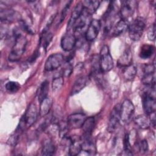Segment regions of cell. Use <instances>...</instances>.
Segmentation results:
<instances>
[{"mask_svg": "<svg viewBox=\"0 0 156 156\" xmlns=\"http://www.w3.org/2000/svg\"><path fill=\"white\" fill-rule=\"evenodd\" d=\"M87 82H88V77L87 76H83L77 78L73 85V87L71 90V94L74 95L79 93L80 91H82L85 88V87L87 83Z\"/></svg>", "mask_w": 156, "mask_h": 156, "instance_id": "obj_18", "label": "cell"}, {"mask_svg": "<svg viewBox=\"0 0 156 156\" xmlns=\"http://www.w3.org/2000/svg\"><path fill=\"white\" fill-rule=\"evenodd\" d=\"M135 112V107L129 99H125L120 105V118L123 122H128Z\"/></svg>", "mask_w": 156, "mask_h": 156, "instance_id": "obj_6", "label": "cell"}, {"mask_svg": "<svg viewBox=\"0 0 156 156\" xmlns=\"http://www.w3.org/2000/svg\"><path fill=\"white\" fill-rule=\"evenodd\" d=\"M20 84L18 82L9 81L6 83L5 88L6 91L10 94L16 93L20 89Z\"/></svg>", "mask_w": 156, "mask_h": 156, "instance_id": "obj_30", "label": "cell"}, {"mask_svg": "<svg viewBox=\"0 0 156 156\" xmlns=\"http://www.w3.org/2000/svg\"><path fill=\"white\" fill-rule=\"evenodd\" d=\"M38 52L37 51H35V52L33 54V55H32L30 58H29L28 62H30V63L34 62L36 60V58L38 57Z\"/></svg>", "mask_w": 156, "mask_h": 156, "instance_id": "obj_36", "label": "cell"}, {"mask_svg": "<svg viewBox=\"0 0 156 156\" xmlns=\"http://www.w3.org/2000/svg\"><path fill=\"white\" fill-rule=\"evenodd\" d=\"M49 91V82L48 80L43 81L37 91V97L38 102L40 103L43 99L47 98Z\"/></svg>", "mask_w": 156, "mask_h": 156, "instance_id": "obj_23", "label": "cell"}, {"mask_svg": "<svg viewBox=\"0 0 156 156\" xmlns=\"http://www.w3.org/2000/svg\"><path fill=\"white\" fill-rule=\"evenodd\" d=\"M0 18L2 23L4 22L5 23L16 21H18L19 22L21 20L20 14L11 9H1L0 11Z\"/></svg>", "mask_w": 156, "mask_h": 156, "instance_id": "obj_12", "label": "cell"}, {"mask_svg": "<svg viewBox=\"0 0 156 156\" xmlns=\"http://www.w3.org/2000/svg\"><path fill=\"white\" fill-rule=\"evenodd\" d=\"M52 37L53 35L51 32L49 31V27L47 26L43 30L40 40V44L44 49H46L49 46L52 41Z\"/></svg>", "mask_w": 156, "mask_h": 156, "instance_id": "obj_22", "label": "cell"}, {"mask_svg": "<svg viewBox=\"0 0 156 156\" xmlns=\"http://www.w3.org/2000/svg\"><path fill=\"white\" fill-rule=\"evenodd\" d=\"M38 115V113L36 105L34 103L30 104L24 114L21 117L16 129L23 132L24 130L32 126L36 122Z\"/></svg>", "mask_w": 156, "mask_h": 156, "instance_id": "obj_2", "label": "cell"}, {"mask_svg": "<svg viewBox=\"0 0 156 156\" xmlns=\"http://www.w3.org/2000/svg\"><path fill=\"white\" fill-rule=\"evenodd\" d=\"M141 82L146 86H147L149 87H154L155 84V73H143Z\"/></svg>", "mask_w": 156, "mask_h": 156, "instance_id": "obj_29", "label": "cell"}, {"mask_svg": "<svg viewBox=\"0 0 156 156\" xmlns=\"http://www.w3.org/2000/svg\"><path fill=\"white\" fill-rule=\"evenodd\" d=\"M72 71H73V67L71 65L69 62L68 63L67 62L63 69V71H62L63 76L69 77L71 74Z\"/></svg>", "mask_w": 156, "mask_h": 156, "instance_id": "obj_33", "label": "cell"}, {"mask_svg": "<svg viewBox=\"0 0 156 156\" xmlns=\"http://www.w3.org/2000/svg\"><path fill=\"white\" fill-rule=\"evenodd\" d=\"M81 152H84L88 155H93L96 153V147L94 142L90 138H85L82 143Z\"/></svg>", "mask_w": 156, "mask_h": 156, "instance_id": "obj_20", "label": "cell"}, {"mask_svg": "<svg viewBox=\"0 0 156 156\" xmlns=\"http://www.w3.org/2000/svg\"><path fill=\"white\" fill-rule=\"evenodd\" d=\"M77 43V38L74 34L66 33L61 39L60 45L65 51H70L73 50Z\"/></svg>", "mask_w": 156, "mask_h": 156, "instance_id": "obj_13", "label": "cell"}, {"mask_svg": "<svg viewBox=\"0 0 156 156\" xmlns=\"http://www.w3.org/2000/svg\"><path fill=\"white\" fill-rule=\"evenodd\" d=\"M138 148H139V151L141 152L142 153L146 152L148 149V144L147 141L145 140H141L138 144Z\"/></svg>", "mask_w": 156, "mask_h": 156, "instance_id": "obj_35", "label": "cell"}, {"mask_svg": "<svg viewBox=\"0 0 156 156\" xmlns=\"http://www.w3.org/2000/svg\"><path fill=\"white\" fill-rule=\"evenodd\" d=\"M132 64V53L130 48H126L118 60V65L125 68Z\"/></svg>", "mask_w": 156, "mask_h": 156, "instance_id": "obj_14", "label": "cell"}, {"mask_svg": "<svg viewBox=\"0 0 156 156\" xmlns=\"http://www.w3.org/2000/svg\"><path fill=\"white\" fill-rule=\"evenodd\" d=\"M71 2H72V1H69L65 5L63 9H62V13H61V15H60V23H61L63 20H64L65 16H66L68 11L69 9V7H70V5H71Z\"/></svg>", "mask_w": 156, "mask_h": 156, "instance_id": "obj_34", "label": "cell"}, {"mask_svg": "<svg viewBox=\"0 0 156 156\" xmlns=\"http://www.w3.org/2000/svg\"><path fill=\"white\" fill-rule=\"evenodd\" d=\"M82 141L80 138H71V142L69 145V155L75 156L79 155L82 150Z\"/></svg>", "mask_w": 156, "mask_h": 156, "instance_id": "obj_16", "label": "cell"}, {"mask_svg": "<svg viewBox=\"0 0 156 156\" xmlns=\"http://www.w3.org/2000/svg\"><path fill=\"white\" fill-rule=\"evenodd\" d=\"M55 151V146L50 140H47L44 142L42 148V155L46 156H51L54 155Z\"/></svg>", "mask_w": 156, "mask_h": 156, "instance_id": "obj_28", "label": "cell"}, {"mask_svg": "<svg viewBox=\"0 0 156 156\" xmlns=\"http://www.w3.org/2000/svg\"><path fill=\"white\" fill-rule=\"evenodd\" d=\"M52 107V100L49 98H46L40 102L39 115L41 117H44L49 114Z\"/></svg>", "mask_w": 156, "mask_h": 156, "instance_id": "obj_25", "label": "cell"}, {"mask_svg": "<svg viewBox=\"0 0 156 156\" xmlns=\"http://www.w3.org/2000/svg\"><path fill=\"white\" fill-rule=\"evenodd\" d=\"M135 123L141 129H146L151 126V119L149 116L146 114L140 115L135 118Z\"/></svg>", "mask_w": 156, "mask_h": 156, "instance_id": "obj_21", "label": "cell"}, {"mask_svg": "<svg viewBox=\"0 0 156 156\" xmlns=\"http://www.w3.org/2000/svg\"><path fill=\"white\" fill-rule=\"evenodd\" d=\"M86 115L83 113H74L68 116L67 118V125L69 129H79L83 126L85 119Z\"/></svg>", "mask_w": 156, "mask_h": 156, "instance_id": "obj_11", "label": "cell"}, {"mask_svg": "<svg viewBox=\"0 0 156 156\" xmlns=\"http://www.w3.org/2000/svg\"><path fill=\"white\" fill-rule=\"evenodd\" d=\"M147 37L148 39L151 41H154L155 38V23L152 24L149 27L147 32Z\"/></svg>", "mask_w": 156, "mask_h": 156, "instance_id": "obj_32", "label": "cell"}, {"mask_svg": "<svg viewBox=\"0 0 156 156\" xmlns=\"http://www.w3.org/2000/svg\"><path fill=\"white\" fill-rule=\"evenodd\" d=\"M137 2L135 1H123L119 10V16L121 20L127 21L130 18L136 7Z\"/></svg>", "mask_w": 156, "mask_h": 156, "instance_id": "obj_8", "label": "cell"}, {"mask_svg": "<svg viewBox=\"0 0 156 156\" xmlns=\"http://www.w3.org/2000/svg\"><path fill=\"white\" fill-rule=\"evenodd\" d=\"M94 125H95V119L93 116H90L88 118H87L83 126L81 127L83 132L84 139L90 138L93 130Z\"/></svg>", "mask_w": 156, "mask_h": 156, "instance_id": "obj_17", "label": "cell"}, {"mask_svg": "<svg viewBox=\"0 0 156 156\" xmlns=\"http://www.w3.org/2000/svg\"><path fill=\"white\" fill-rule=\"evenodd\" d=\"M63 75H59L54 77L52 82V88L54 91H57L59 90L63 85Z\"/></svg>", "mask_w": 156, "mask_h": 156, "instance_id": "obj_31", "label": "cell"}, {"mask_svg": "<svg viewBox=\"0 0 156 156\" xmlns=\"http://www.w3.org/2000/svg\"><path fill=\"white\" fill-rule=\"evenodd\" d=\"M122 75L124 79L127 81L132 80L137 73V69L135 65L131 64L130 65L124 68Z\"/></svg>", "mask_w": 156, "mask_h": 156, "instance_id": "obj_26", "label": "cell"}, {"mask_svg": "<svg viewBox=\"0 0 156 156\" xmlns=\"http://www.w3.org/2000/svg\"><path fill=\"white\" fill-rule=\"evenodd\" d=\"M82 10H83L82 3L79 2L76 5L74 10H73L71 16L69 18V20L68 22V30H69L73 28L75 23L80 17V16L82 12Z\"/></svg>", "mask_w": 156, "mask_h": 156, "instance_id": "obj_15", "label": "cell"}, {"mask_svg": "<svg viewBox=\"0 0 156 156\" xmlns=\"http://www.w3.org/2000/svg\"><path fill=\"white\" fill-rule=\"evenodd\" d=\"M101 2L99 1H84L82 2L83 9L90 14L92 15L98 9Z\"/></svg>", "mask_w": 156, "mask_h": 156, "instance_id": "obj_27", "label": "cell"}, {"mask_svg": "<svg viewBox=\"0 0 156 156\" xmlns=\"http://www.w3.org/2000/svg\"><path fill=\"white\" fill-rule=\"evenodd\" d=\"M14 44L8 56V59L11 62L18 61L23 55L27 45V39L18 30H14Z\"/></svg>", "mask_w": 156, "mask_h": 156, "instance_id": "obj_1", "label": "cell"}, {"mask_svg": "<svg viewBox=\"0 0 156 156\" xmlns=\"http://www.w3.org/2000/svg\"><path fill=\"white\" fill-rule=\"evenodd\" d=\"M146 26V20L141 16H138L133 20L128 26L129 36L132 40H139Z\"/></svg>", "mask_w": 156, "mask_h": 156, "instance_id": "obj_3", "label": "cell"}, {"mask_svg": "<svg viewBox=\"0 0 156 156\" xmlns=\"http://www.w3.org/2000/svg\"><path fill=\"white\" fill-rule=\"evenodd\" d=\"M101 27V21L96 19L92 20L85 31V37L87 41H91L94 40L98 35Z\"/></svg>", "mask_w": 156, "mask_h": 156, "instance_id": "obj_10", "label": "cell"}, {"mask_svg": "<svg viewBox=\"0 0 156 156\" xmlns=\"http://www.w3.org/2000/svg\"><path fill=\"white\" fill-rule=\"evenodd\" d=\"M120 105L119 104H116L110 112L107 126V130L110 133L115 131L121 121Z\"/></svg>", "mask_w": 156, "mask_h": 156, "instance_id": "obj_9", "label": "cell"}, {"mask_svg": "<svg viewBox=\"0 0 156 156\" xmlns=\"http://www.w3.org/2000/svg\"><path fill=\"white\" fill-rule=\"evenodd\" d=\"M143 108L145 114L149 115L155 112L156 101L155 87H152L150 90L145 91L142 96Z\"/></svg>", "mask_w": 156, "mask_h": 156, "instance_id": "obj_4", "label": "cell"}, {"mask_svg": "<svg viewBox=\"0 0 156 156\" xmlns=\"http://www.w3.org/2000/svg\"><path fill=\"white\" fill-rule=\"evenodd\" d=\"M127 21L120 20H119L115 25L112 27L110 31H111V34L112 36H118L122 34L127 28H128Z\"/></svg>", "mask_w": 156, "mask_h": 156, "instance_id": "obj_19", "label": "cell"}, {"mask_svg": "<svg viewBox=\"0 0 156 156\" xmlns=\"http://www.w3.org/2000/svg\"><path fill=\"white\" fill-rule=\"evenodd\" d=\"M99 55V64L102 72L106 73L110 71L113 68V60L107 45H104L101 48Z\"/></svg>", "mask_w": 156, "mask_h": 156, "instance_id": "obj_5", "label": "cell"}, {"mask_svg": "<svg viewBox=\"0 0 156 156\" xmlns=\"http://www.w3.org/2000/svg\"><path fill=\"white\" fill-rule=\"evenodd\" d=\"M64 60L63 55L60 53H55L50 55L46 59L44 64V70L52 71L58 68Z\"/></svg>", "mask_w": 156, "mask_h": 156, "instance_id": "obj_7", "label": "cell"}, {"mask_svg": "<svg viewBox=\"0 0 156 156\" xmlns=\"http://www.w3.org/2000/svg\"><path fill=\"white\" fill-rule=\"evenodd\" d=\"M155 52V47L149 44H143L140 49L139 56L142 59H148Z\"/></svg>", "mask_w": 156, "mask_h": 156, "instance_id": "obj_24", "label": "cell"}]
</instances>
